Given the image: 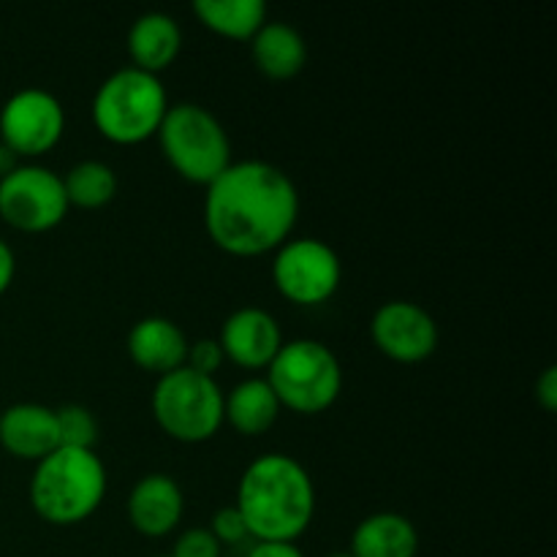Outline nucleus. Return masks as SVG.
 <instances>
[{
    "label": "nucleus",
    "mask_w": 557,
    "mask_h": 557,
    "mask_svg": "<svg viewBox=\"0 0 557 557\" xmlns=\"http://www.w3.org/2000/svg\"><path fill=\"white\" fill-rule=\"evenodd\" d=\"M297 218V185L270 161H232L221 177L207 185V234L232 256L275 253L292 239Z\"/></svg>",
    "instance_id": "f257e3e1"
},
{
    "label": "nucleus",
    "mask_w": 557,
    "mask_h": 557,
    "mask_svg": "<svg viewBox=\"0 0 557 557\" xmlns=\"http://www.w3.org/2000/svg\"><path fill=\"white\" fill-rule=\"evenodd\" d=\"M234 506L245 517L250 539L294 544L313 522V479L297 457L270 451L243 471Z\"/></svg>",
    "instance_id": "f03ea898"
},
{
    "label": "nucleus",
    "mask_w": 557,
    "mask_h": 557,
    "mask_svg": "<svg viewBox=\"0 0 557 557\" xmlns=\"http://www.w3.org/2000/svg\"><path fill=\"white\" fill-rule=\"evenodd\" d=\"M107 468L90 449H54L36 462L30 506L49 525H79L98 511L107 495Z\"/></svg>",
    "instance_id": "7ed1b4c3"
},
{
    "label": "nucleus",
    "mask_w": 557,
    "mask_h": 557,
    "mask_svg": "<svg viewBox=\"0 0 557 557\" xmlns=\"http://www.w3.org/2000/svg\"><path fill=\"white\" fill-rule=\"evenodd\" d=\"M169 98L161 76L125 65L101 82L90 103L98 134L114 145H139L152 139L166 117Z\"/></svg>",
    "instance_id": "20e7f679"
},
{
    "label": "nucleus",
    "mask_w": 557,
    "mask_h": 557,
    "mask_svg": "<svg viewBox=\"0 0 557 557\" xmlns=\"http://www.w3.org/2000/svg\"><path fill=\"white\" fill-rule=\"evenodd\" d=\"M156 136L169 166L188 183L207 188L232 166V139L221 120L201 103L169 107Z\"/></svg>",
    "instance_id": "39448f33"
},
{
    "label": "nucleus",
    "mask_w": 557,
    "mask_h": 557,
    "mask_svg": "<svg viewBox=\"0 0 557 557\" xmlns=\"http://www.w3.org/2000/svg\"><path fill=\"white\" fill-rule=\"evenodd\" d=\"M264 379L281 400V408H292L302 417L324 413L343 392L341 359L330 346L310 337L283 343Z\"/></svg>",
    "instance_id": "423d86ee"
},
{
    "label": "nucleus",
    "mask_w": 557,
    "mask_h": 557,
    "mask_svg": "<svg viewBox=\"0 0 557 557\" xmlns=\"http://www.w3.org/2000/svg\"><path fill=\"white\" fill-rule=\"evenodd\" d=\"M223 397L215 379L190 368L161 375L152 389V417L169 438L180 444H205L223 424Z\"/></svg>",
    "instance_id": "0eeeda50"
},
{
    "label": "nucleus",
    "mask_w": 557,
    "mask_h": 557,
    "mask_svg": "<svg viewBox=\"0 0 557 557\" xmlns=\"http://www.w3.org/2000/svg\"><path fill=\"white\" fill-rule=\"evenodd\" d=\"M343 281L341 256L315 237L286 239L275 250L272 283L294 305H321L335 297Z\"/></svg>",
    "instance_id": "6e6552de"
},
{
    "label": "nucleus",
    "mask_w": 557,
    "mask_h": 557,
    "mask_svg": "<svg viewBox=\"0 0 557 557\" xmlns=\"http://www.w3.org/2000/svg\"><path fill=\"white\" fill-rule=\"evenodd\" d=\"M69 212L63 177L41 163H20L0 180V218L20 232L38 234L60 226Z\"/></svg>",
    "instance_id": "1a4fd4ad"
},
{
    "label": "nucleus",
    "mask_w": 557,
    "mask_h": 557,
    "mask_svg": "<svg viewBox=\"0 0 557 557\" xmlns=\"http://www.w3.org/2000/svg\"><path fill=\"white\" fill-rule=\"evenodd\" d=\"M65 131V109L44 87H22L0 107V141L16 158H38L52 150Z\"/></svg>",
    "instance_id": "9d476101"
},
{
    "label": "nucleus",
    "mask_w": 557,
    "mask_h": 557,
    "mask_svg": "<svg viewBox=\"0 0 557 557\" xmlns=\"http://www.w3.org/2000/svg\"><path fill=\"white\" fill-rule=\"evenodd\" d=\"M375 348L395 362H424L438 348V324L417 302L392 299L381 305L370 321Z\"/></svg>",
    "instance_id": "9b49d317"
},
{
    "label": "nucleus",
    "mask_w": 557,
    "mask_h": 557,
    "mask_svg": "<svg viewBox=\"0 0 557 557\" xmlns=\"http://www.w3.org/2000/svg\"><path fill=\"white\" fill-rule=\"evenodd\" d=\"M223 357L245 370H267L275 354L281 351L283 332L275 315L264 308H239L223 321L221 337Z\"/></svg>",
    "instance_id": "f8f14e48"
},
{
    "label": "nucleus",
    "mask_w": 557,
    "mask_h": 557,
    "mask_svg": "<svg viewBox=\"0 0 557 557\" xmlns=\"http://www.w3.org/2000/svg\"><path fill=\"white\" fill-rule=\"evenodd\" d=\"M185 511L183 487L169 473H147L128 495V520L141 536L161 539L180 525Z\"/></svg>",
    "instance_id": "ddd939ff"
},
{
    "label": "nucleus",
    "mask_w": 557,
    "mask_h": 557,
    "mask_svg": "<svg viewBox=\"0 0 557 557\" xmlns=\"http://www.w3.org/2000/svg\"><path fill=\"white\" fill-rule=\"evenodd\" d=\"M0 444L20 460H44L60 449L54 408L41 403H16L0 413Z\"/></svg>",
    "instance_id": "4468645a"
},
{
    "label": "nucleus",
    "mask_w": 557,
    "mask_h": 557,
    "mask_svg": "<svg viewBox=\"0 0 557 557\" xmlns=\"http://www.w3.org/2000/svg\"><path fill=\"white\" fill-rule=\"evenodd\" d=\"M188 346L185 332L163 315L139 319L128 332V354L134 364L147 373H156L158 379L183 368L188 359Z\"/></svg>",
    "instance_id": "2eb2a0df"
},
{
    "label": "nucleus",
    "mask_w": 557,
    "mask_h": 557,
    "mask_svg": "<svg viewBox=\"0 0 557 557\" xmlns=\"http://www.w3.org/2000/svg\"><path fill=\"white\" fill-rule=\"evenodd\" d=\"M183 47V30L177 20L163 11H147L134 20L128 30V54L134 60V69L147 71V74H161Z\"/></svg>",
    "instance_id": "dca6fc26"
},
{
    "label": "nucleus",
    "mask_w": 557,
    "mask_h": 557,
    "mask_svg": "<svg viewBox=\"0 0 557 557\" xmlns=\"http://www.w3.org/2000/svg\"><path fill=\"white\" fill-rule=\"evenodd\" d=\"M351 557H417L419 533L406 515L375 511L351 533Z\"/></svg>",
    "instance_id": "f3484780"
},
{
    "label": "nucleus",
    "mask_w": 557,
    "mask_h": 557,
    "mask_svg": "<svg viewBox=\"0 0 557 557\" xmlns=\"http://www.w3.org/2000/svg\"><path fill=\"white\" fill-rule=\"evenodd\" d=\"M250 52L256 65L270 79H292L308 63V44L302 33L288 22H270L250 38Z\"/></svg>",
    "instance_id": "a211bd4d"
},
{
    "label": "nucleus",
    "mask_w": 557,
    "mask_h": 557,
    "mask_svg": "<svg viewBox=\"0 0 557 557\" xmlns=\"http://www.w3.org/2000/svg\"><path fill=\"white\" fill-rule=\"evenodd\" d=\"M281 400L267 379H245L223 397V422L232 424L239 435L253 438L275 428L281 417Z\"/></svg>",
    "instance_id": "6ab92c4d"
},
{
    "label": "nucleus",
    "mask_w": 557,
    "mask_h": 557,
    "mask_svg": "<svg viewBox=\"0 0 557 557\" xmlns=\"http://www.w3.org/2000/svg\"><path fill=\"white\" fill-rule=\"evenodd\" d=\"M194 14L207 30L234 41H250L267 22L264 0H196Z\"/></svg>",
    "instance_id": "aec40b11"
},
{
    "label": "nucleus",
    "mask_w": 557,
    "mask_h": 557,
    "mask_svg": "<svg viewBox=\"0 0 557 557\" xmlns=\"http://www.w3.org/2000/svg\"><path fill=\"white\" fill-rule=\"evenodd\" d=\"M65 199L69 207H82V210H101L117 196V174L103 161H79L69 169L63 177Z\"/></svg>",
    "instance_id": "412c9836"
},
{
    "label": "nucleus",
    "mask_w": 557,
    "mask_h": 557,
    "mask_svg": "<svg viewBox=\"0 0 557 557\" xmlns=\"http://www.w3.org/2000/svg\"><path fill=\"white\" fill-rule=\"evenodd\" d=\"M58 419V438L63 449H90L96 451L98 444V419L92 417L90 408L79 403H65L54 408Z\"/></svg>",
    "instance_id": "4be33fe9"
},
{
    "label": "nucleus",
    "mask_w": 557,
    "mask_h": 557,
    "mask_svg": "<svg viewBox=\"0 0 557 557\" xmlns=\"http://www.w3.org/2000/svg\"><path fill=\"white\" fill-rule=\"evenodd\" d=\"M223 362H226V357H223V348H221V343H218V337H201V341L190 343L188 346V359H185V368L215 379V373L223 368Z\"/></svg>",
    "instance_id": "5701e85b"
},
{
    "label": "nucleus",
    "mask_w": 557,
    "mask_h": 557,
    "mask_svg": "<svg viewBox=\"0 0 557 557\" xmlns=\"http://www.w3.org/2000/svg\"><path fill=\"white\" fill-rule=\"evenodd\" d=\"M210 533L218 539V544H239L245 542V539H250L248 533V525H245V517L239 515L237 506H223V509H218L215 515H212V522H210Z\"/></svg>",
    "instance_id": "b1692460"
},
{
    "label": "nucleus",
    "mask_w": 557,
    "mask_h": 557,
    "mask_svg": "<svg viewBox=\"0 0 557 557\" xmlns=\"http://www.w3.org/2000/svg\"><path fill=\"white\" fill-rule=\"evenodd\" d=\"M172 557H221V544L212 536L210 528H188L180 533Z\"/></svg>",
    "instance_id": "393cba45"
},
{
    "label": "nucleus",
    "mask_w": 557,
    "mask_h": 557,
    "mask_svg": "<svg viewBox=\"0 0 557 557\" xmlns=\"http://www.w3.org/2000/svg\"><path fill=\"white\" fill-rule=\"evenodd\" d=\"M536 400L547 413L557 408V368H547L536 379Z\"/></svg>",
    "instance_id": "a878e982"
},
{
    "label": "nucleus",
    "mask_w": 557,
    "mask_h": 557,
    "mask_svg": "<svg viewBox=\"0 0 557 557\" xmlns=\"http://www.w3.org/2000/svg\"><path fill=\"white\" fill-rule=\"evenodd\" d=\"M248 557H305L297 544L288 542H256Z\"/></svg>",
    "instance_id": "bb28decb"
},
{
    "label": "nucleus",
    "mask_w": 557,
    "mask_h": 557,
    "mask_svg": "<svg viewBox=\"0 0 557 557\" xmlns=\"http://www.w3.org/2000/svg\"><path fill=\"white\" fill-rule=\"evenodd\" d=\"M14 272H16V256L11 250V245L5 239H0V294L11 286L14 281Z\"/></svg>",
    "instance_id": "cd10ccee"
},
{
    "label": "nucleus",
    "mask_w": 557,
    "mask_h": 557,
    "mask_svg": "<svg viewBox=\"0 0 557 557\" xmlns=\"http://www.w3.org/2000/svg\"><path fill=\"white\" fill-rule=\"evenodd\" d=\"M16 166H20L16 156L3 145V141H0V180H3L9 172H14Z\"/></svg>",
    "instance_id": "c85d7f7f"
},
{
    "label": "nucleus",
    "mask_w": 557,
    "mask_h": 557,
    "mask_svg": "<svg viewBox=\"0 0 557 557\" xmlns=\"http://www.w3.org/2000/svg\"><path fill=\"white\" fill-rule=\"evenodd\" d=\"M330 557H351V553H332Z\"/></svg>",
    "instance_id": "c756f323"
},
{
    "label": "nucleus",
    "mask_w": 557,
    "mask_h": 557,
    "mask_svg": "<svg viewBox=\"0 0 557 557\" xmlns=\"http://www.w3.org/2000/svg\"><path fill=\"white\" fill-rule=\"evenodd\" d=\"M163 557H172V555H163Z\"/></svg>",
    "instance_id": "7c9ffc66"
}]
</instances>
